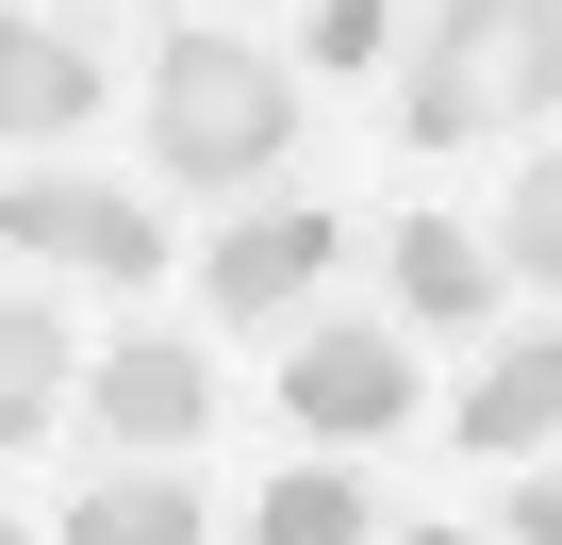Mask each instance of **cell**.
<instances>
[{
    "mask_svg": "<svg viewBox=\"0 0 562 545\" xmlns=\"http://www.w3.org/2000/svg\"><path fill=\"white\" fill-rule=\"evenodd\" d=\"M315 264H331V215H315V198L215 231V315H281V298H315Z\"/></svg>",
    "mask_w": 562,
    "mask_h": 545,
    "instance_id": "8",
    "label": "cell"
},
{
    "mask_svg": "<svg viewBox=\"0 0 562 545\" xmlns=\"http://www.w3.org/2000/svg\"><path fill=\"white\" fill-rule=\"evenodd\" d=\"M513 545H562V479H513Z\"/></svg>",
    "mask_w": 562,
    "mask_h": 545,
    "instance_id": "15",
    "label": "cell"
},
{
    "mask_svg": "<svg viewBox=\"0 0 562 545\" xmlns=\"http://www.w3.org/2000/svg\"><path fill=\"white\" fill-rule=\"evenodd\" d=\"M397 545H463V529H397Z\"/></svg>",
    "mask_w": 562,
    "mask_h": 545,
    "instance_id": "16",
    "label": "cell"
},
{
    "mask_svg": "<svg viewBox=\"0 0 562 545\" xmlns=\"http://www.w3.org/2000/svg\"><path fill=\"white\" fill-rule=\"evenodd\" d=\"M281 413H299V430H331V446L414 430V364H397V331H364V315L299 331V348H281Z\"/></svg>",
    "mask_w": 562,
    "mask_h": 545,
    "instance_id": "3",
    "label": "cell"
},
{
    "mask_svg": "<svg viewBox=\"0 0 562 545\" xmlns=\"http://www.w3.org/2000/svg\"><path fill=\"white\" fill-rule=\"evenodd\" d=\"M546 116H562V18H546V0H447V18H414V67H397V149L546 133Z\"/></svg>",
    "mask_w": 562,
    "mask_h": 545,
    "instance_id": "1",
    "label": "cell"
},
{
    "mask_svg": "<svg viewBox=\"0 0 562 545\" xmlns=\"http://www.w3.org/2000/svg\"><path fill=\"white\" fill-rule=\"evenodd\" d=\"M0 545H18V529H0Z\"/></svg>",
    "mask_w": 562,
    "mask_h": 545,
    "instance_id": "17",
    "label": "cell"
},
{
    "mask_svg": "<svg viewBox=\"0 0 562 545\" xmlns=\"http://www.w3.org/2000/svg\"><path fill=\"white\" fill-rule=\"evenodd\" d=\"M83 413H100L133 463H166V446H199V430H215V364H199V348H166V331H133V348H100Z\"/></svg>",
    "mask_w": 562,
    "mask_h": 545,
    "instance_id": "5",
    "label": "cell"
},
{
    "mask_svg": "<svg viewBox=\"0 0 562 545\" xmlns=\"http://www.w3.org/2000/svg\"><path fill=\"white\" fill-rule=\"evenodd\" d=\"M215 512H199V479L182 463H133V479H100L83 512H67V545H199Z\"/></svg>",
    "mask_w": 562,
    "mask_h": 545,
    "instance_id": "10",
    "label": "cell"
},
{
    "mask_svg": "<svg viewBox=\"0 0 562 545\" xmlns=\"http://www.w3.org/2000/svg\"><path fill=\"white\" fill-rule=\"evenodd\" d=\"M100 116V50L50 34V18H0V149H50Z\"/></svg>",
    "mask_w": 562,
    "mask_h": 545,
    "instance_id": "6",
    "label": "cell"
},
{
    "mask_svg": "<svg viewBox=\"0 0 562 545\" xmlns=\"http://www.w3.org/2000/svg\"><path fill=\"white\" fill-rule=\"evenodd\" d=\"M149 166L166 182H265L299 166V67L248 34H166L149 67Z\"/></svg>",
    "mask_w": 562,
    "mask_h": 545,
    "instance_id": "2",
    "label": "cell"
},
{
    "mask_svg": "<svg viewBox=\"0 0 562 545\" xmlns=\"http://www.w3.org/2000/svg\"><path fill=\"white\" fill-rule=\"evenodd\" d=\"M496 282H546L562 298V149L513 166V198H496Z\"/></svg>",
    "mask_w": 562,
    "mask_h": 545,
    "instance_id": "13",
    "label": "cell"
},
{
    "mask_svg": "<svg viewBox=\"0 0 562 545\" xmlns=\"http://www.w3.org/2000/svg\"><path fill=\"white\" fill-rule=\"evenodd\" d=\"M0 248H34V264H100V282H149L166 264V231L116 198V182H0Z\"/></svg>",
    "mask_w": 562,
    "mask_h": 545,
    "instance_id": "4",
    "label": "cell"
},
{
    "mask_svg": "<svg viewBox=\"0 0 562 545\" xmlns=\"http://www.w3.org/2000/svg\"><path fill=\"white\" fill-rule=\"evenodd\" d=\"M67 397V315L50 298H0V446H34Z\"/></svg>",
    "mask_w": 562,
    "mask_h": 545,
    "instance_id": "11",
    "label": "cell"
},
{
    "mask_svg": "<svg viewBox=\"0 0 562 545\" xmlns=\"http://www.w3.org/2000/svg\"><path fill=\"white\" fill-rule=\"evenodd\" d=\"M397 298H414V331L496 315V248H480V231H447V215H397Z\"/></svg>",
    "mask_w": 562,
    "mask_h": 545,
    "instance_id": "9",
    "label": "cell"
},
{
    "mask_svg": "<svg viewBox=\"0 0 562 545\" xmlns=\"http://www.w3.org/2000/svg\"><path fill=\"white\" fill-rule=\"evenodd\" d=\"M546 430H562V331L496 348V364L463 381V413H447V446H480V463H529Z\"/></svg>",
    "mask_w": 562,
    "mask_h": 545,
    "instance_id": "7",
    "label": "cell"
},
{
    "mask_svg": "<svg viewBox=\"0 0 562 545\" xmlns=\"http://www.w3.org/2000/svg\"><path fill=\"white\" fill-rule=\"evenodd\" d=\"M381 34H397L381 0H331V18H315V67H381Z\"/></svg>",
    "mask_w": 562,
    "mask_h": 545,
    "instance_id": "14",
    "label": "cell"
},
{
    "mask_svg": "<svg viewBox=\"0 0 562 545\" xmlns=\"http://www.w3.org/2000/svg\"><path fill=\"white\" fill-rule=\"evenodd\" d=\"M381 512H364V479L348 463H299V479H265V512H248V545H364Z\"/></svg>",
    "mask_w": 562,
    "mask_h": 545,
    "instance_id": "12",
    "label": "cell"
}]
</instances>
